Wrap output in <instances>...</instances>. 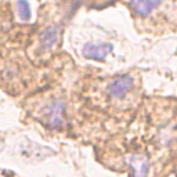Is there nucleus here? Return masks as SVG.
Returning <instances> with one entry per match:
<instances>
[{
  "instance_id": "nucleus-1",
  "label": "nucleus",
  "mask_w": 177,
  "mask_h": 177,
  "mask_svg": "<svg viewBox=\"0 0 177 177\" xmlns=\"http://www.w3.org/2000/svg\"><path fill=\"white\" fill-rule=\"evenodd\" d=\"M65 114H67V104L61 98H55L46 107L44 123L51 130H62L65 127Z\"/></svg>"
},
{
  "instance_id": "nucleus-2",
  "label": "nucleus",
  "mask_w": 177,
  "mask_h": 177,
  "mask_svg": "<svg viewBox=\"0 0 177 177\" xmlns=\"http://www.w3.org/2000/svg\"><path fill=\"white\" fill-rule=\"evenodd\" d=\"M125 165L130 170L133 177H148L151 170V162L148 156L138 152L127 154L125 158Z\"/></svg>"
},
{
  "instance_id": "nucleus-3",
  "label": "nucleus",
  "mask_w": 177,
  "mask_h": 177,
  "mask_svg": "<svg viewBox=\"0 0 177 177\" xmlns=\"http://www.w3.org/2000/svg\"><path fill=\"white\" fill-rule=\"evenodd\" d=\"M134 87V77L129 73L119 75L109 83L108 95L114 100H123Z\"/></svg>"
},
{
  "instance_id": "nucleus-4",
  "label": "nucleus",
  "mask_w": 177,
  "mask_h": 177,
  "mask_svg": "<svg viewBox=\"0 0 177 177\" xmlns=\"http://www.w3.org/2000/svg\"><path fill=\"white\" fill-rule=\"evenodd\" d=\"M112 50H114V46L111 43H87L83 46L82 54L89 59L102 61Z\"/></svg>"
},
{
  "instance_id": "nucleus-5",
  "label": "nucleus",
  "mask_w": 177,
  "mask_h": 177,
  "mask_svg": "<svg viewBox=\"0 0 177 177\" xmlns=\"http://www.w3.org/2000/svg\"><path fill=\"white\" fill-rule=\"evenodd\" d=\"M162 0H130V7L136 15L145 18L158 9Z\"/></svg>"
},
{
  "instance_id": "nucleus-6",
  "label": "nucleus",
  "mask_w": 177,
  "mask_h": 177,
  "mask_svg": "<svg viewBox=\"0 0 177 177\" xmlns=\"http://www.w3.org/2000/svg\"><path fill=\"white\" fill-rule=\"evenodd\" d=\"M59 37V28L58 27H50L47 28L40 36V46L43 50H50L55 46Z\"/></svg>"
},
{
  "instance_id": "nucleus-7",
  "label": "nucleus",
  "mask_w": 177,
  "mask_h": 177,
  "mask_svg": "<svg viewBox=\"0 0 177 177\" xmlns=\"http://www.w3.org/2000/svg\"><path fill=\"white\" fill-rule=\"evenodd\" d=\"M17 7H18V14H19V18L22 19V21H28V19L31 18V6L28 3L27 0H18V3H17Z\"/></svg>"
}]
</instances>
